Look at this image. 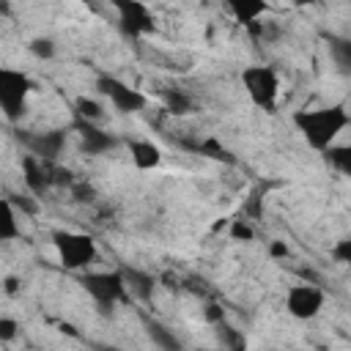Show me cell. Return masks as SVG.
<instances>
[{"label": "cell", "mask_w": 351, "mask_h": 351, "mask_svg": "<svg viewBox=\"0 0 351 351\" xmlns=\"http://www.w3.org/2000/svg\"><path fill=\"white\" fill-rule=\"evenodd\" d=\"M16 329H19V324H16L14 318H8V315H0V340H3V343L14 340Z\"/></svg>", "instance_id": "d4e9b609"}, {"label": "cell", "mask_w": 351, "mask_h": 351, "mask_svg": "<svg viewBox=\"0 0 351 351\" xmlns=\"http://www.w3.org/2000/svg\"><path fill=\"white\" fill-rule=\"evenodd\" d=\"M74 110H77V115L80 118H88V121H99L101 118V104L96 101V99H88V96H80L77 101H74Z\"/></svg>", "instance_id": "44dd1931"}, {"label": "cell", "mask_w": 351, "mask_h": 351, "mask_svg": "<svg viewBox=\"0 0 351 351\" xmlns=\"http://www.w3.org/2000/svg\"><path fill=\"white\" fill-rule=\"evenodd\" d=\"M321 0H293V5L296 8H307V5H318Z\"/></svg>", "instance_id": "f1b7e54d"}, {"label": "cell", "mask_w": 351, "mask_h": 351, "mask_svg": "<svg viewBox=\"0 0 351 351\" xmlns=\"http://www.w3.org/2000/svg\"><path fill=\"white\" fill-rule=\"evenodd\" d=\"M33 80L19 69H0V110L8 121H19L27 110Z\"/></svg>", "instance_id": "5b68a950"}, {"label": "cell", "mask_w": 351, "mask_h": 351, "mask_svg": "<svg viewBox=\"0 0 351 351\" xmlns=\"http://www.w3.org/2000/svg\"><path fill=\"white\" fill-rule=\"evenodd\" d=\"M82 291L96 302L99 313H110L118 302L126 299V277L118 269L110 271H85L80 280Z\"/></svg>", "instance_id": "277c9868"}, {"label": "cell", "mask_w": 351, "mask_h": 351, "mask_svg": "<svg viewBox=\"0 0 351 351\" xmlns=\"http://www.w3.org/2000/svg\"><path fill=\"white\" fill-rule=\"evenodd\" d=\"M324 291L315 285H291L285 293V310L299 318V321H310L324 310Z\"/></svg>", "instance_id": "ba28073f"}, {"label": "cell", "mask_w": 351, "mask_h": 351, "mask_svg": "<svg viewBox=\"0 0 351 351\" xmlns=\"http://www.w3.org/2000/svg\"><path fill=\"white\" fill-rule=\"evenodd\" d=\"M22 236V228L16 222V208L11 203V197L3 200V217H0V241H14Z\"/></svg>", "instance_id": "e0dca14e"}, {"label": "cell", "mask_w": 351, "mask_h": 351, "mask_svg": "<svg viewBox=\"0 0 351 351\" xmlns=\"http://www.w3.org/2000/svg\"><path fill=\"white\" fill-rule=\"evenodd\" d=\"M145 332H148V337H151V343L156 348H165V351H178L181 348L178 337L167 326H162L159 321H145Z\"/></svg>", "instance_id": "2e32d148"}, {"label": "cell", "mask_w": 351, "mask_h": 351, "mask_svg": "<svg viewBox=\"0 0 351 351\" xmlns=\"http://www.w3.org/2000/svg\"><path fill=\"white\" fill-rule=\"evenodd\" d=\"M332 258H335L337 263H343V266L351 269V239H340V241H335V247H332Z\"/></svg>", "instance_id": "cb8c5ba5"}, {"label": "cell", "mask_w": 351, "mask_h": 351, "mask_svg": "<svg viewBox=\"0 0 351 351\" xmlns=\"http://www.w3.org/2000/svg\"><path fill=\"white\" fill-rule=\"evenodd\" d=\"M27 49L38 58V60H49L52 55H55V41L52 38H44V36H38V38H33L30 44H27Z\"/></svg>", "instance_id": "7402d4cb"}, {"label": "cell", "mask_w": 351, "mask_h": 351, "mask_svg": "<svg viewBox=\"0 0 351 351\" xmlns=\"http://www.w3.org/2000/svg\"><path fill=\"white\" fill-rule=\"evenodd\" d=\"M228 233H230L233 241H252L255 239V230L244 219H230V230Z\"/></svg>", "instance_id": "603a6c76"}, {"label": "cell", "mask_w": 351, "mask_h": 351, "mask_svg": "<svg viewBox=\"0 0 351 351\" xmlns=\"http://www.w3.org/2000/svg\"><path fill=\"white\" fill-rule=\"evenodd\" d=\"M241 88L250 96V101L263 110L274 112L277 110V96H280V77L271 66L263 63H250L241 69Z\"/></svg>", "instance_id": "7a4b0ae2"}, {"label": "cell", "mask_w": 351, "mask_h": 351, "mask_svg": "<svg viewBox=\"0 0 351 351\" xmlns=\"http://www.w3.org/2000/svg\"><path fill=\"white\" fill-rule=\"evenodd\" d=\"M52 247L58 252V261L63 269L69 271H80L88 269L96 261V241L88 233H77V230H52Z\"/></svg>", "instance_id": "3957f363"}, {"label": "cell", "mask_w": 351, "mask_h": 351, "mask_svg": "<svg viewBox=\"0 0 351 351\" xmlns=\"http://www.w3.org/2000/svg\"><path fill=\"white\" fill-rule=\"evenodd\" d=\"M129 156L137 170H154L162 162V151L151 140H129Z\"/></svg>", "instance_id": "4fadbf2b"}, {"label": "cell", "mask_w": 351, "mask_h": 351, "mask_svg": "<svg viewBox=\"0 0 351 351\" xmlns=\"http://www.w3.org/2000/svg\"><path fill=\"white\" fill-rule=\"evenodd\" d=\"M74 132L80 134V148L88 156H101V154H107V151H112L118 145V137H112L110 132L99 129L93 121L80 118V115L74 121Z\"/></svg>", "instance_id": "30bf717a"}, {"label": "cell", "mask_w": 351, "mask_h": 351, "mask_svg": "<svg viewBox=\"0 0 351 351\" xmlns=\"http://www.w3.org/2000/svg\"><path fill=\"white\" fill-rule=\"evenodd\" d=\"M269 255H271L274 261H285V258L291 255V250H288V244H285V241L274 239V241H269Z\"/></svg>", "instance_id": "4316f807"}, {"label": "cell", "mask_w": 351, "mask_h": 351, "mask_svg": "<svg viewBox=\"0 0 351 351\" xmlns=\"http://www.w3.org/2000/svg\"><path fill=\"white\" fill-rule=\"evenodd\" d=\"M228 5V11L233 14V19L250 30H255L258 19L269 11V3L266 0H222Z\"/></svg>", "instance_id": "7c38bea8"}, {"label": "cell", "mask_w": 351, "mask_h": 351, "mask_svg": "<svg viewBox=\"0 0 351 351\" xmlns=\"http://www.w3.org/2000/svg\"><path fill=\"white\" fill-rule=\"evenodd\" d=\"M195 148H197V154H203V156H208V159H219V162H225V165H233V162H236V156H233L217 137H206V140H200Z\"/></svg>", "instance_id": "d6986e66"}, {"label": "cell", "mask_w": 351, "mask_h": 351, "mask_svg": "<svg viewBox=\"0 0 351 351\" xmlns=\"http://www.w3.org/2000/svg\"><path fill=\"white\" fill-rule=\"evenodd\" d=\"M110 3L118 11V27L126 38L151 36L156 30V19L143 0H110Z\"/></svg>", "instance_id": "52a82bcc"}, {"label": "cell", "mask_w": 351, "mask_h": 351, "mask_svg": "<svg viewBox=\"0 0 351 351\" xmlns=\"http://www.w3.org/2000/svg\"><path fill=\"white\" fill-rule=\"evenodd\" d=\"M203 315H206V321H208V324H214V326L225 321V310H222L217 302H208V304L203 307Z\"/></svg>", "instance_id": "484cf974"}, {"label": "cell", "mask_w": 351, "mask_h": 351, "mask_svg": "<svg viewBox=\"0 0 351 351\" xmlns=\"http://www.w3.org/2000/svg\"><path fill=\"white\" fill-rule=\"evenodd\" d=\"M5 282H8V285H5V291H8V293H14V291H16V280H14V277H8Z\"/></svg>", "instance_id": "f546056e"}, {"label": "cell", "mask_w": 351, "mask_h": 351, "mask_svg": "<svg viewBox=\"0 0 351 351\" xmlns=\"http://www.w3.org/2000/svg\"><path fill=\"white\" fill-rule=\"evenodd\" d=\"M165 110L173 115H189L195 112V101L181 90H165Z\"/></svg>", "instance_id": "ffe728a7"}, {"label": "cell", "mask_w": 351, "mask_h": 351, "mask_svg": "<svg viewBox=\"0 0 351 351\" xmlns=\"http://www.w3.org/2000/svg\"><path fill=\"white\" fill-rule=\"evenodd\" d=\"M348 123H351V115H348V107L343 101L326 104V107H302V110L293 112L296 132L318 154H324L326 148H332L335 140L340 137V132Z\"/></svg>", "instance_id": "6da1fadb"}, {"label": "cell", "mask_w": 351, "mask_h": 351, "mask_svg": "<svg viewBox=\"0 0 351 351\" xmlns=\"http://www.w3.org/2000/svg\"><path fill=\"white\" fill-rule=\"evenodd\" d=\"M66 129H49V132H19V143L27 148V154H36L41 159L55 162L66 145Z\"/></svg>", "instance_id": "9c48e42d"}, {"label": "cell", "mask_w": 351, "mask_h": 351, "mask_svg": "<svg viewBox=\"0 0 351 351\" xmlns=\"http://www.w3.org/2000/svg\"><path fill=\"white\" fill-rule=\"evenodd\" d=\"M22 181H25L30 195H44L58 178L49 170V159H41L36 154H25L22 156Z\"/></svg>", "instance_id": "8fae6325"}, {"label": "cell", "mask_w": 351, "mask_h": 351, "mask_svg": "<svg viewBox=\"0 0 351 351\" xmlns=\"http://www.w3.org/2000/svg\"><path fill=\"white\" fill-rule=\"evenodd\" d=\"M326 49L335 63V71L351 77V38L348 36H326Z\"/></svg>", "instance_id": "5bb4252c"}, {"label": "cell", "mask_w": 351, "mask_h": 351, "mask_svg": "<svg viewBox=\"0 0 351 351\" xmlns=\"http://www.w3.org/2000/svg\"><path fill=\"white\" fill-rule=\"evenodd\" d=\"M324 156H326V162H329L340 176L351 178V143H346V145H332V148L324 151Z\"/></svg>", "instance_id": "ac0fdd59"}, {"label": "cell", "mask_w": 351, "mask_h": 351, "mask_svg": "<svg viewBox=\"0 0 351 351\" xmlns=\"http://www.w3.org/2000/svg\"><path fill=\"white\" fill-rule=\"evenodd\" d=\"M123 277H126V288L137 296V299H151V293H154V277L151 274H145V271H140V269H123Z\"/></svg>", "instance_id": "9a60e30c"}, {"label": "cell", "mask_w": 351, "mask_h": 351, "mask_svg": "<svg viewBox=\"0 0 351 351\" xmlns=\"http://www.w3.org/2000/svg\"><path fill=\"white\" fill-rule=\"evenodd\" d=\"M60 332H63V335H69V337H80V332H77L71 324H60Z\"/></svg>", "instance_id": "83f0119b"}, {"label": "cell", "mask_w": 351, "mask_h": 351, "mask_svg": "<svg viewBox=\"0 0 351 351\" xmlns=\"http://www.w3.org/2000/svg\"><path fill=\"white\" fill-rule=\"evenodd\" d=\"M96 90H99V93L112 104V110L121 112V115H134V112H140V110L148 104L145 93H140L137 88L126 85L123 80H118V77H112V74H99V77H96Z\"/></svg>", "instance_id": "8992f818"}]
</instances>
